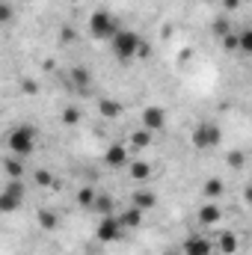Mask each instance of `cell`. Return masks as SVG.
I'll return each instance as SVG.
<instances>
[{"label": "cell", "mask_w": 252, "mask_h": 255, "mask_svg": "<svg viewBox=\"0 0 252 255\" xmlns=\"http://www.w3.org/2000/svg\"><path fill=\"white\" fill-rule=\"evenodd\" d=\"M107 45H110V51H113V57H116L119 63H130V60H136L139 54H145L142 36H139L136 30H127V27H119V30L107 39Z\"/></svg>", "instance_id": "1"}, {"label": "cell", "mask_w": 252, "mask_h": 255, "mask_svg": "<svg viewBox=\"0 0 252 255\" xmlns=\"http://www.w3.org/2000/svg\"><path fill=\"white\" fill-rule=\"evenodd\" d=\"M36 142H39V133L33 125H15L6 133V148L15 157H30L36 151Z\"/></svg>", "instance_id": "2"}, {"label": "cell", "mask_w": 252, "mask_h": 255, "mask_svg": "<svg viewBox=\"0 0 252 255\" xmlns=\"http://www.w3.org/2000/svg\"><path fill=\"white\" fill-rule=\"evenodd\" d=\"M119 30V21H116V15L110 12V9H92L89 12V18H86V33L92 36V39H101V42H107L113 33Z\"/></svg>", "instance_id": "3"}, {"label": "cell", "mask_w": 252, "mask_h": 255, "mask_svg": "<svg viewBox=\"0 0 252 255\" xmlns=\"http://www.w3.org/2000/svg\"><path fill=\"white\" fill-rule=\"evenodd\" d=\"M24 184H21V178H9V184L0 190V214H15L21 205H24Z\"/></svg>", "instance_id": "4"}, {"label": "cell", "mask_w": 252, "mask_h": 255, "mask_svg": "<svg viewBox=\"0 0 252 255\" xmlns=\"http://www.w3.org/2000/svg\"><path fill=\"white\" fill-rule=\"evenodd\" d=\"M193 148H199V151H211V148H217L220 145V139H223V133H220V128L211 125V122H202V125L193 128Z\"/></svg>", "instance_id": "5"}, {"label": "cell", "mask_w": 252, "mask_h": 255, "mask_svg": "<svg viewBox=\"0 0 252 255\" xmlns=\"http://www.w3.org/2000/svg\"><path fill=\"white\" fill-rule=\"evenodd\" d=\"M122 235H125V229H122V223H119L116 214L101 217L98 226H95V238H98L101 244H116V241H122Z\"/></svg>", "instance_id": "6"}, {"label": "cell", "mask_w": 252, "mask_h": 255, "mask_svg": "<svg viewBox=\"0 0 252 255\" xmlns=\"http://www.w3.org/2000/svg\"><path fill=\"white\" fill-rule=\"evenodd\" d=\"M139 125L145 128L148 133L163 130V128H166V110H163V107H157V104L142 107V113H139Z\"/></svg>", "instance_id": "7"}, {"label": "cell", "mask_w": 252, "mask_h": 255, "mask_svg": "<svg viewBox=\"0 0 252 255\" xmlns=\"http://www.w3.org/2000/svg\"><path fill=\"white\" fill-rule=\"evenodd\" d=\"M211 238H205V235H190V238H184L181 241V253L184 255H211Z\"/></svg>", "instance_id": "8"}, {"label": "cell", "mask_w": 252, "mask_h": 255, "mask_svg": "<svg viewBox=\"0 0 252 255\" xmlns=\"http://www.w3.org/2000/svg\"><path fill=\"white\" fill-rule=\"evenodd\" d=\"M104 160H107V166H125L127 160H130V148L122 145V142H113V145L104 151Z\"/></svg>", "instance_id": "9"}, {"label": "cell", "mask_w": 252, "mask_h": 255, "mask_svg": "<svg viewBox=\"0 0 252 255\" xmlns=\"http://www.w3.org/2000/svg\"><path fill=\"white\" fill-rule=\"evenodd\" d=\"M223 220V208L217 205V202H205L202 208H199V223L202 226H214V223H220Z\"/></svg>", "instance_id": "10"}, {"label": "cell", "mask_w": 252, "mask_h": 255, "mask_svg": "<svg viewBox=\"0 0 252 255\" xmlns=\"http://www.w3.org/2000/svg\"><path fill=\"white\" fill-rule=\"evenodd\" d=\"M127 172H130L133 181H148V178H151V163L130 157V160H127Z\"/></svg>", "instance_id": "11"}, {"label": "cell", "mask_w": 252, "mask_h": 255, "mask_svg": "<svg viewBox=\"0 0 252 255\" xmlns=\"http://www.w3.org/2000/svg\"><path fill=\"white\" fill-rule=\"evenodd\" d=\"M130 205H133V208H139V211L145 214V211H151V208L157 205V196H154L151 190H136L133 196H130Z\"/></svg>", "instance_id": "12"}, {"label": "cell", "mask_w": 252, "mask_h": 255, "mask_svg": "<svg viewBox=\"0 0 252 255\" xmlns=\"http://www.w3.org/2000/svg\"><path fill=\"white\" fill-rule=\"evenodd\" d=\"M119 217V223H122V229H136L139 223H142V211L139 208H127V211H122V214H116Z\"/></svg>", "instance_id": "13"}, {"label": "cell", "mask_w": 252, "mask_h": 255, "mask_svg": "<svg viewBox=\"0 0 252 255\" xmlns=\"http://www.w3.org/2000/svg\"><path fill=\"white\" fill-rule=\"evenodd\" d=\"M223 187H226V184H223L220 178H208V181L202 184V196H205L208 202H217V199L223 196Z\"/></svg>", "instance_id": "14"}, {"label": "cell", "mask_w": 252, "mask_h": 255, "mask_svg": "<svg viewBox=\"0 0 252 255\" xmlns=\"http://www.w3.org/2000/svg\"><path fill=\"white\" fill-rule=\"evenodd\" d=\"M68 77L74 80V86H77V89H89V83H92V71H89V68H83V65L71 68V74H68Z\"/></svg>", "instance_id": "15"}, {"label": "cell", "mask_w": 252, "mask_h": 255, "mask_svg": "<svg viewBox=\"0 0 252 255\" xmlns=\"http://www.w3.org/2000/svg\"><path fill=\"white\" fill-rule=\"evenodd\" d=\"M92 208H95L101 217L113 214V196H107V193H95V202H92Z\"/></svg>", "instance_id": "16"}, {"label": "cell", "mask_w": 252, "mask_h": 255, "mask_svg": "<svg viewBox=\"0 0 252 255\" xmlns=\"http://www.w3.org/2000/svg\"><path fill=\"white\" fill-rule=\"evenodd\" d=\"M151 142V133L145 130V128H139V130H133L130 133V151H136V148H145Z\"/></svg>", "instance_id": "17"}, {"label": "cell", "mask_w": 252, "mask_h": 255, "mask_svg": "<svg viewBox=\"0 0 252 255\" xmlns=\"http://www.w3.org/2000/svg\"><path fill=\"white\" fill-rule=\"evenodd\" d=\"M36 220H39V226H42V229H48V232H51V229H57V214H54V211H48V208H42V211L36 214Z\"/></svg>", "instance_id": "18"}, {"label": "cell", "mask_w": 252, "mask_h": 255, "mask_svg": "<svg viewBox=\"0 0 252 255\" xmlns=\"http://www.w3.org/2000/svg\"><path fill=\"white\" fill-rule=\"evenodd\" d=\"M3 169H6V175H9V178H21V175H24V166L15 160V154L3 160Z\"/></svg>", "instance_id": "19"}, {"label": "cell", "mask_w": 252, "mask_h": 255, "mask_svg": "<svg viewBox=\"0 0 252 255\" xmlns=\"http://www.w3.org/2000/svg\"><path fill=\"white\" fill-rule=\"evenodd\" d=\"M238 36V51L241 54H250L252 51V33L250 30H241V33H235Z\"/></svg>", "instance_id": "20"}, {"label": "cell", "mask_w": 252, "mask_h": 255, "mask_svg": "<svg viewBox=\"0 0 252 255\" xmlns=\"http://www.w3.org/2000/svg\"><path fill=\"white\" fill-rule=\"evenodd\" d=\"M220 250H223V253H235V250H238V238H235L232 232L220 235Z\"/></svg>", "instance_id": "21"}, {"label": "cell", "mask_w": 252, "mask_h": 255, "mask_svg": "<svg viewBox=\"0 0 252 255\" xmlns=\"http://www.w3.org/2000/svg\"><path fill=\"white\" fill-rule=\"evenodd\" d=\"M92 202H95V190H92V187L77 190V205H80V208H92Z\"/></svg>", "instance_id": "22"}, {"label": "cell", "mask_w": 252, "mask_h": 255, "mask_svg": "<svg viewBox=\"0 0 252 255\" xmlns=\"http://www.w3.org/2000/svg\"><path fill=\"white\" fill-rule=\"evenodd\" d=\"M119 110H122V107H119V101H107V98L101 101V113H104V116L116 119V116H119Z\"/></svg>", "instance_id": "23"}, {"label": "cell", "mask_w": 252, "mask_h": 255, "mask_svg": "<svg viewBox=\"0 0 252 255\" xmlns=\"http://www.w3.org/2000/svg\"><path fill=\"white\" fill-rule=\"evenodd\" d=\"M12 18H15V9H12L9 0H3V3H0V24H9Z\"/></svg>", "instance_id": "24"}, {"label": "cell", "mask_w": 252, "mask_h": 255, "mask_svg": "<svg viewBox=\"0 0 252 255\" xmlns=\"http://www.w3.org/2000/svg\"><path fill=\"white\" fill-rule=\"evenodd\" d=\"M80 122V110H74V107H68V110H63V125H77Z\"/></svg>", "instance_id": "25"}, {"label": "cell", "mask_w": 252, "mask_h": 255, "mask_svg": "<svg viewBox=\"0 0 252 255\" xmlns=\"http://www.w3.org/2000/svg\"><path fill=\"white\" fill-rule=\"evenodd\" d=\"M36 181H39V184H51L54 178H51V172H48V169H39V172H36Z\"/></svg>", "instance_id": "26"}, {"label": "cell", "mask_w": 252, "mask_h": 255, "mask_svg": "<svg viewBox=\"0 0 252 255\" xmlns=\"http://www.w3.org/2000/svg\"><path fill=\"white\" fill-rule=\"evenodd\" d=\"M0 3H3V0H0Z\"/></svg>", "instance_id": "27"}]
</instances>
